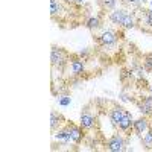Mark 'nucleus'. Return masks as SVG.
Instances as JSON below:
<instances>
[{
    "instance_id": "obj_1",
    "label": "nucleus",
    "mask_w": 152,
    "mask_h": 152,
    "mask_svg": "<svg viewBox=\"0 0 152 152\" xmlns=\"http://www.w3.org/2000/svg\"><path fill=\"white\" fill-rule=\"evenodd\" d=\"M72 53H69L64 47L59 46H52V50H50V64H52L53 69H58L59 72H62L66 69V66L69 64Z\"/></svg>"
},
{
    "instance_id": "obj_2",
    "label": "nucleus",
    "mask_w": 152,
    "mask_h": 152,
    "mask_svg": "<svg viewBox=\"0 0 152 152\" xmlns=\"http://www.w3.org/2000/svg\"><path fill=\"white\" fill-rule=\"evenodd\" d=\"M117 38H119V34H117V32H114V31H111V29L104 31L100 35H94V40H96V43H97L99 46H104V47L116 44Z\"/></svg>"
},
{
    "instance_id": "obj_3",
    "label": "nucleus",
    "mask_w": 152,
    "mask_h": 152,
    "mask_svg": "<svg viewBox=\"0 0 152 152\" xmlns=\"http://www.w3.org/2000/svg\"><path fill=\"white\" fill-rule=\"evenodd\" d=\"M125 146H126V140L122 137V134L111 135L105 143V148L111 152H122V151H125Z\"/></svg>"
},
{
    "instance_id": "obj_4",
    "label": "nucleus",
    "mask_w": 152,
    "mask_h": 152,
    "mask_svg": "<svg viewBox=\"0 0 152 152\" xmlns=\"http://www.w3.org/2000/svg\"><path fill=\"white\" fill-rule=\"evenodd\" d=\"M79 125L82 126L84 129H93L96 126V116L88 108H85L81 113V122H79Z\"/></svg>"
},
{
    "instance_id": "obj_5",
    "label": "nucleus",
    "mask_w": 152,
    "mask_h": 152,
    "mask_svg": "<svg viewBox=\"0 0 152 152\" xmlns=\"http://www.w3.org/2000/svg\"><path fill=\"white\" fill-rule=\"evenodd\" d=\"M70 66H72V73L75 76H81L85 72V59H82L79 55H75L72 53L70 56Z\"/></svg>"
},
{
    "instance_id": "obj_6",
    "label": "nucleus",
    "mask_w": 152,
    "mask_h": 152,
    "mask_svg": "<svg viewBox=\"0 0 152 152\" xmlns=\"http://www.w3.org/2000/svg\"><path fill=\"white\" fill-rule=\"evenodd\" d=\"M64 125H66V119H64V116H62L59 111H52L50 113V131L56 132Z\"/></svg>"
},
{
    "instance_id": "obj_7",
    "label": "nucleus",
    "mask_w": 152,
    "mask_h": 152,
    "mask_svg": "<svg viewBox=\"0 0 152 152\" xmlns=\"http://www.w3.org/2000/svg\"><path fill=\"white\" fill-rule=\"evenodd\" d=\"M67 126H69V131H70V138H72V142L76 143V145H79L82 142V138H84V128L79 125H75V123H70L67 122Z\"/></svg>"
},
{
    "instance_id": "obj_8",
    "label": "nucleus",
    "mask_w": 152,
    "mask_h": 152,
    "mask_svg": "<svg viewBox=\"0 0 152 152\" xmlns=\"http://www.w3.org/2000/svg\"><path fill=\"white\" fill-rule=\"evenodd\" d=\"M132 129H134V132H135L138 137H143V134H146L148 129H149V120H148L146 117H140V119L134 120Z\"/></svg>"
},
{
    "instance_id": "obj_9",
    "label": "nucleus",
    "mask_w": 152,
    "mask_h": 152,
    "mask_svg": "<svg viewBox=\"0 0 152 152\" xmlns=\"http://www.w3.org/2000/svg\"><path fill=\"white\" fill-rule=\"evenodd\" d=\"M125 15H126V11L125 9H113L110 14H108V20L114 24V26L122 28V23H123Z\"/></svg>"
},
{
    "instance_id": "obj_10",
    "label": "nucleus",
    "mask_w": 152,
    "mask_h": 152,
    "mask_svg": "<svg viewBox=\"0 0 152 152\" xmlns=\"http://www.w3.org/2000/svg\"><path fill=\"white\" fill-rule=\"evenodd\" d=\"M102 14L100 15H91V17H88L87 20H85V23H84V26L87 28V29H90L91 32H94V31H99L100 28H102Z\"/></svg>"
},
{
    "instance_id": "obj_11",
    "label": "nucleus",
    "mask_w": 152,
    "mask_h": 152,
    "mask_svg": "<svg viewBox=\"0 0 152 152\" xmlns=\"http://www.w3.org/2000/svg\"><path fill=\"white\" fill-rule=\"evenodd\" d=\"M125 113H126V110H125V108H122V107H119V105L113 107V108L110 110V120H111V123H113L114 126H117V125H119V122L123 119Z\"/></svg>"
},
{
    "instance_id": "obj_12",
    "label": "nucleus",
    "mask_w": 152,
    "mask_h": 152,
    "mask_svg": "<svg viewBox=\"0 0 152 152\" xmlns=\"http://www.w3.org/2000/svg\"><path fill=\"white\" fill-rule=\"evenodd\" d=\"M132 125H134L132 114H131L129 111H126V113H125V116H123V119L119 122L117 128H119V131H122V132H128L129 129H132Z\"/></svg>"
},
{
    "instance_id": "obj_13",
    "label": "nucleus",
    "mask_w": 152,
    "mask_h": 152,
    "mask_svg": "<svg viewBox=\"0 0 152 152\" xmlns=\"http://www.w3.org/2000/svg\"><path fill=\"white\" fill-rule=\"evenodd\" d=\"M62 0H50V15L52 18H59L64 14V6H62Z\"/></svg>"
},
{
    "instance_id": "obj_14",
    "label": "nucleus",
    "mask_w": 152,
    "mask_h": 152,
    "mask_svg": "<svg viewBox=\"0 0 152 152\" xmlns=\"http://www.w3.org/2000/svg\"><path fill=\"white\" fill-rule=\"evenodd\" d=\"M138 105V110L143 116H149L152 114V96H145L142 97V100L137 104Z\"/></svg>"
},
{
    "instance_id": "obj_15",
    "label": "nucleus",
    "mask_w": 152,
    "mask_h": 152,
    "mask_svg": "<svg viewBox=\"0 0 152 152\" xmlns=\"http://www.w3.org/2000/svg\"><path fill=\"white\" fill-rule=\"evenodd\" d=\"M117 0H97V6L100 8L102 12H111L113 9H116Z\"/></svg>"
},
{
    "instance_id": "obj_16",
    "label": "nucleus",
    "mask_w": 152,
    "mask_h": 152,
    "mask_svg": "<svg viewBox=\"0 0 152 152\" xmlns=\"http://www.w3.org/2000/svg\"><path fill=\"white\" fill-rule=\"evenodd\" d=\"M135 15L132 14V12H126V15L123 18V23H122V28L123 29H132L135 28Z\"/></svg>"
},
{
    "instance_id": "obj_17",
    "label": "nucleus",
    "mask_w": 152,
    "mask_h": 152,
    "mask_svg": "<svg viewBox=\"0 0 152 152\" xmlns=\"http://www.w3.org/2000/svg\"><path fill=\"white\" fill-rule=\"evenodd\" d=\"M142 145H143V148H145V149L152 151V129H151V128H149V129H148V132L142 137Z\"/></svg>"
},
{
    "instance_id": "obj_18",
    "label": "nucleus",
    "mask_w": 152,
    "mask_h": 152,
    "mask_svg": "<svg viewBox=\"0 0 152 152\" xmlns=\"http://www.w3.org/2000/svg\"><path fill=\"white\" fill-rule=\"evenodd\" d=\"M143 66H145V70L152 72V53H145L143 55Z\"/></svg>"
},
{
    "instance_id": "obj_19",
    "label": "nucleus",
    "mask_w": 152,
    "mask_h": 152,
    "mask_svg": "<svg viewBox=\"0 0 152 152\" xmlns=\"http://www.w3.org/2000/svg\"><path fill=\"white\" fill-rule=\"evenodd\" d=\"M70 102H72V99H70L69 96H66V94L58 96V104H59V105L66 107V105H70Z\"/></svg>"
},
{
    "instance_id": "obj_20",
    "label": "nucleus",
    "mask_w": 152,
    "mask_h": 152,
    "mask_svg": "<svg viewBox=\"0 0 152 152\" xmlns=\"http://www.w3.org/2000/svg\"><path fill=\"white\" fill-rule=\"evenodd\" d=\"M143 12H145V23L152 29V11L146 9V11H143Z\"/></svg>"
},
{
    "instance_id": "obj_21",
    "label": "nucleus",
    "mask_w": 152,
    "mask_h": 152,
    "mask_svg": "<svg viewBox=\"0 0 152 152\" xmlns=\"http://www.w3.org/2000/svg\"><path fill=\"white\" fill-rule=\"evenodd\" d=\"M122 3H123L125 6H134V5L140 3V2H138V0H122Z\"/></svg>"
},
{
    "instance_id": "obj_22",
    "label": "nucleus",
    "mask_w": 152,
    "mask_h": 152,
    "mask_svg": "<svg viewBox=\"0 0 152 152\" xmlns=\"http://www.w3.org/2000/svg\"><path fill=\"white\" fill-rule=\"evenodd\" d=\"M78 55H79L82 59H87V58H88V55H90V52H88V49H84V50H81V52H79Z\"/></svg>"
},
{
    "instance_id": "obj_23",
    "label": "nucleus",
    "mask_w": 152,
    "mask_h": 152,
    "mask_svg": "<svg viewBox=\"0 0 152 152\" xmlns=\"http://www.w3.org/2000/svg\"><path fill=\"white\" fill-rule=\"evenodd\" d=\"M62 2H64L66 5H73V3H75V0H62Z\"/></svg>"
},
{
    "instance_id": "obj_24",
    "label": "nucleus",
    "mask_w": 152,
    "mask_h": 152,
    "mask_svg": "<svg viewBox=\"0 0 152 152\" xmlns=\"http://www.w3.org/2000/svg\"><path fill=\"white\" fill-rule=\"evenodd\" d=\"M75 2L78 3V5H81V3H82V0H75Z\"/></svg>"
},
{
    "instance_id": "obj_25",
    "label": "nucleus",
    "mask_w": 152,
    "mask_h": 152,
    "mask_svg": "<svg viewBox=\"0 0 152 152\" xmlns=\"http://www.w3.org/2000/svg\"><path fill=\"white\" fill-rule=\"evenodd\" d=\"M138 2H140V3H145V2H146V0H138Z\"/></svg>"
},
{
    "instance_id": "obj_26",
    "label": "nucleus",
    "mask_w": 152,
    "mask_h": 152,
    "mask_svg": "<svg viewBox=\"0 0 152 152\" xmlns=\"http://www.w3.org/2000/svg\"><path fill=\"white\" fill-rule=\"evenodd\" d=\"M151 90H152V85H151Z\"/></svg>"
}]
</instances>
